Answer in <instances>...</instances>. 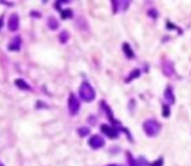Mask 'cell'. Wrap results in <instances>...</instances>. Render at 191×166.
<instances>
[{
    "instance_id": "1",
    "label": "cell",
    "mask_w": 191,
    "mask_h": 166,
    "mask_svg": "<svg viewBox=\"0 0 191 166\" xmlns=\"http://www.w3.org/2000/svg\"><path fill=\"white\" fill-rule=\"evenodd\" d=\"M79 96H81V99H82L83 101H87V103L92 101V100L95 99V91L91 87L90 83L83 82L82 84H81V87H79Z\"/></svg>"
},
{
    "instance_id": "2",
    "label": "cell",
    "mask_w": 191,
    "mask_h": 166,
    "mask_svg": "<svg viewBox=\"0 0 191 166\" xmlns=\"http://www.w3.org/2000/svg\"><path fill=\"white\" fill-rule=\"evenodd\" d=\"M143 130L148 136H156L160 131V123L155 119H148L143 123Z\"/></svg>"
},
{
    "instance_id": "3",
    "label": "cell",
    "mask_w": 191,
    "mask_h": 166,
    "mask_svg": "<svg viewBox=\"0 0 191 166\" xmlns=\"http://www.w3.org/2000/svg\"><path fill=\"white\" fill-rule=\"evenodd\" d=\"M68 108H69V112L72 115H76L79 110V101L78 99L76 97L74 93H70L69 99H68Z\"/></svg>"
},
{
    "instance_id": "4",
    "label": "cell",
    "mask_w": 191,
    "mask_h": 166,
    "mask_svg": "<svg viewBox=\"0 0 191 166\" xmlns=\"http://www.w3.org/2000/svg\"><path fill=\"white\" fill-rule=\"evenodd\" d=\"M89 146L91 148H94V149H99V148H101L103 146H104V139H103L101 136H99V135H94L89 140Z\"/></svg>"
},
{
    "instance_id": "5",
    "label": "cell",
    "mask_w": 191,
    "mask_h": 166,
    "mask_svg": "<svg viewBox=\"0 0 191 166\" xmlns=\"http://www.w3.org/2000/svg\"><path fill=\"white\" fill-rule=\"evenodd\" d=\"M18 25H20V18H18V14L13 13L11 14V17L8 18V29L11 31H16L18 29Z\"/></svg>"
},
{
    "instance_id": "6",
    "label": "cell",
    "mask_w": 191,
    "mask_h": 166,
    "mask_svg": "<svg viewBox=\"0 0 191 166\" xmlns=\"http://www.w3.org/2000/svg\"><path fill=\"white\" fill-rule=\"evenodd\" d=\"M100 130L103 132H104L105 135H108L111 139H116L117 136H119V132H117V130L111 127V126H108V125H101L100 126Z\"/></svg>"
},
{
    "instance_id": "7",
    "label": "cell",
    "mask_w": 191,
    "mask_h": 166,
    "mask_svg": "<svg viewBox=\"0 0 191 166\" xmlns=\"http://www.w3.org/2000/svg\"><path fill=\"white\" fill-rule=\"evenodd\" d=\"M20 48H21V38L20 37H14L12 39V42L9 43L8 49H11V51H18Z\"/></svg>"
},
{
    "instance_id": "8",
    "label": "cell",
    "mask_w": 191,
    "mask_h": 166,
    "mask_svg": "<svg viewBox=\"0 0 191 166\" xmlns=\"http://www.w3.org/2000/svg\"><path fill=\"white\" fill-rule=\"evenodd\" d=\"M163 70H164L165 75H169V77L174 75V68H173V64L170 61H165L163 64Z\"/></svg>"
},
{
    "instance_id": "9",
    "label": "cell",
    "mask_w": 191,
    "mask_h": 166,
    "mask_svg": "<svg viewBox=\"0 0 191 166\" xmlns=\"http://www.w3.org/2000/svg\"><path fill=\"white\" fill-rule=\"evenodd\" d=\"M165 99L169 104H173L174 103V95H173V88L170 86H168L166 90H165Z\"/></svg>"
},
{
    "instance_id": "10",
    "label": "cell",
    "mask_w": 191,
    "mask_h": 166,
    "mask_svg": "<svg viewBox=\"0 0 191 166\" xmlns=\"http://www.w3.org/2000/svg\"><path fill=\"white\" fill-rule=\"evenodd\" d=\"M14 83H16V86L18 88H21V90H25V91H30L31 90V87L29 86V83H26L24 79H16Z\"/></svg>"
},
{
    "instance_id": "11",
    "label": "cell",
    "mask_w": 191,
    "mask_h": 166,
    "mask_svg": "<svg viewBox=\"0 0 191 166\" xmlns=\"http://www.w3.org/2000/svg\"><path fill=\"white\" fill-rule=\"evenodd\" d=\"M122 49H123L125 56H126L128 59H133V57H134V52H133V49H131L130 44H128V43H123V44H122Z\"/></svg>"
},
{
    "instance_id": "12",
    "label": "cell",
    "mask_w": 191,
    "mask_h": 166,
    "mask_svg": "<svg viewBox=\"0 0 191 166\" xmlns=\"http://www.w3.org/2000/svg\"><path fill=\"white\" fill-rule=\"evenodd\" d=\"M139 75H141V70H138V69H134L133 71L130 73V75L126 78V83H129V82H131L133 79H135V78H138Z\"/></svg>"
},
{
    "instance_id": "13",
    "label": "cell",
    "mask_w": 191,
    "mask_h": 166,
    "mask_svg": "<svg viewBox=\"0 0 191 166\" xmlns=\"http://www.w3.org/2000/svg\"><path fill=\"white\" fill-rule=\"evenodd\" d=\"M48 26H49V29H52V30H56L58 27V22L56 21V18H54V17L48 18Z\"/></svg>"
},
{
    "instance_id": "14",
    "label": "cell",
    "mask_w": 191,
    "mask_h": 166,
    "mask_svg": "<svg viewBox=\"0 0 191 166\" xmlns=\"http://www.w3.org/2000/svg\"><path fill=\"white\" fill-rule=\"evenodd\" d=\"M73 16V12L70 9H61V17L63 18H70Z\"/></svg>"
},
{
    "instance_id": "15",
    "label": "cell",
    "mask_w": 191,
    "mask_h": 166,
    "mask_svg": "<svg viewBox=\"0 0 191 166\" xmlns=\"http://www.w3.org/2000/svg\"><path fill=\"white\" fill-rule=\"evenodd\" d=\"M78 134H79L81 136L89 135V134H90V128H89V127H81V128H78Z\"/></svg>"
},
{
    "instance_id": "16",
    "label": "cell",
    "mask_w": 191,
    "mask_h": 166,
    "mask_svg": "<svg viewBox=\"0 0 191 166\" xmlns=\"http://www.w3.org/2000/svg\"><path fill=\"white\" fill-rule=\"evenodd\" d=\"M169 114H170V109H169V105H168V104H164V105H163V115L166 118V117H169Z\"/></svg>"
},
{
    "instance_id": "17",
    "label": "cell",
    "mask_w": 191,
    "mask_h": 166,
    "mask_svg": "<svg viewBox=\"0 0 191 166\" xmlns=\"http://www.w3.org/2000/svg\"><path fill=\"white\" fill-rule=\"evenodd\" d=\"M148 166H163V158H159V160L151 162Z\"/></svg>"
},
{
    "instance_id": "18",
    "label": "cell",
    "mask_w": 191,
    "mask_h": 166,
    "mask_svg": "<svg viewBox=\"0 0 191 166\" xmlns=\"http://www.w3.org/2000/svg\"><path fill=\"white\" fill-rule=\"evenodd\" d=\"M67 40H68V33L67 31H63V34L60 35V42L61 43H65Z\"/></svg>"
},
{
    "instance_id": "19",
    "label": "cell",
    "mask_w": 191,
    "mask_h": 166,
    "mask_svg": "<svg viewBox=\"0 0 191 166\" xmlns=\"http://www.w3.org/2000/svg\"><path fill=\"white\" fill-rule=\"evenodd\" d=\"M148 14H150L151 17H153V18H155V17L157 16V13L155 12V9H151V11H148Z\"/></svg>"
},
{
    "instance_id": "20",
    "label": "cell",
    "mask_w": 191,
    "mask_h": 166,
    "mask_svg": "<svg viewBox=\"0 0 191 166\" xmlns=\"http://www.w3.org/2000/svg\"><path fill=\"white\" fill-rule=\"evenodd\" d=\"M2 24H3V16L0 17V27H2Z\"/></svg>"
},
{
    "instance_id": "21",
    "label": "cell",
    "mask_w": 191,
    "mask_h": 166,
    "mask_svg": "<svg viewBox=\"0 0 191 166\" xmlns=\"http://www.w3.org/2000/svg\"><path fill=\"white\" fill-rule=\"evenodd\" d=\"M108 166H117V165H108Z\"/></svg>"
},
{
    "instance_id": "22",
    "label": "cell",
    "mask_w": 191,
    "mask_h": 166,
    "mask_svg": "<svg viewBox=\"0 0 191 166\" xmlns=\"http://www.w3.org/2000/svg\"><path fill=\"white\" fill-rule=\"evenodd\" d=\"M0 166H4V165H3V164H2V162H0Z\"/></svg>"
}]
</instances>
